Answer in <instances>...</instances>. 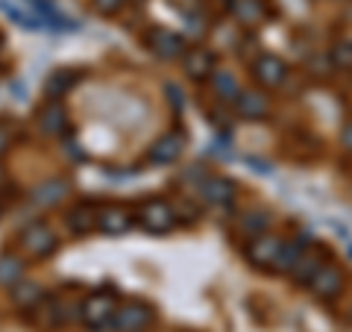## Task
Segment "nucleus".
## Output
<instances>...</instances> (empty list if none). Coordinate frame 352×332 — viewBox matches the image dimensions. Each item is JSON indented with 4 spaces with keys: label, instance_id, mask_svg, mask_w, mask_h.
I'll use <instances>...</instances> for the list:
<instances>
[{
    "label": "nucleus",
    "instance_id": "obj_1",
    "mask_svg": "<svg viewBox=\"0 0 352 332\" xmlns=\"http://www.w3.org/2000/svg\"><path fill=\"white\" fill-rule=\"evenodd\" d=\"M138 224L144 227L147 232L153 236H164V232H170L176 227V209L164 200H144L138 209Z\"/></svg>",
    "mask_w": 352,
    "mask_h": 332
},
{
    "label": "nucleus",
    "instance_id": "obj_2",
    "mask_svg": "<svg viewBox=\"0 0 352 332\" xmlns=\"http://www.w3.org/2000/svg\"><path fill=\"white\" fill-rule=\"evenodd\" d=\"M21 247H24V253L32 259H47L56 253L59 238L53 236V229L47 224L38 220V224H30L24 232H21Z\"/></svg>",
    "mask_w": 352,
    "mask_h": 332
},
{
    "label": "nucleus",
    "instance_id": "obj_3",
    "mask_svg": "<svg viewBox=\"0 0 352 332\" xmlns=\"http://www.w3.org/2000/svg\"><path fill=\"white\" fill-rule=\"evenodd\" d=\"M115 312H118V303H115V297L106 294V291H94V294L80 306V318L85 320V326H91L94 332H100V326L112 324Z\"/></svg>",
    "mask_w": 352,
    "mask_h": 332
},
{
    "label": "nucleus",
    "instance_id": "obj_4",
    "mask_svg": "<svg viewBox=\"0 0 352 332\" xmlns=\"http://www.w3.org/2000/svg\"><path fill=\"white\" fill-rule=\"evenodd\" d=\"M279 250H282V238L279 236H270V232H261V236H252L250 238L247 259L256 264V268H261V271H273Z\"/></svg>",
    "mask_w": 352,
    "mask_h": 332
},
{
    "label": "nucleus",
    "instance_id": "obj_5",
    "mask_svg": "<svg viewBox=\"0 0 352 332\" xmlns=\"http://www.w3.org/2000/svg\"><path fill=\"white\" fill-rule=\"evenodd\" d=\"M153 324V309L147 303H126L118 306V312L112 318L115 332H144Z\"/></svg>",
    "mask_w": 352,
    "mask_h": 332
},
{
    "label": "nucleus",
    "instance_id": "obj_6",
    "mask_svg": "<svg viewBox=\"0 0 352 332\" xmlns=\"http://www.w3.org/2000/svg\"><path fill=\"white\" fill-rule=\"evenodd\" d=\"M182 150H185V136L182 132H164V136H159L156 141H153V147L147 150V162L164 168V165H173L176 159H179Z\"/></svg>",
    "mask_w": 352,
    "mask_h": 332
},
{
    "label": "nucleus",
    "instance_id": "obj_7",
    "mask_svg": "<svg viewBox=\"0 0 352 332\" xmlns=\"http://www.w3.org/2000/svg\"><path fill=\"white\" fill-rule=\"evenodd\" d=\"M252 76H256V83L261 88H279L285 83V76H288V65L279 56H273V53H264V56L252 62Z\"/></svg>",
    "mask_w": 352,
    "mask_h": 332
},
{
    "label": "nucleus",
    "instance_id": "obj_8",
    "mask_svg": "<svg viewBox=\"0 0 352 332\" xmlns=\"http://www.w3.org/2000/svg\"><path fill=\"white\" fill-rule=\"evenodd\" d=\"M308 289H311L314 297H320V300H335V297L344 291V273H340V268H335V264L323 262V268L314 273Z\"/></svg>",
    "mask_w": 352,
    "mask_h": 332
},
{
    "label": "nucleus",
    "instance_id": "obj_9",
    "mask_svg": "<svg viewBox=\"0 0 352 332\" xmlns=\"http://www.w3.org/2000/svg\"><path fill=\"white\" fill-rule=\"evenodd\" d=\"M147 44H150V50L156 53V56H162V59H179V56H185V41H182V36H176V32L164 30V27L150 30Z\"/></svg>",
    "mask_w": 352,
    "mask_h": 332
},
{
    "label": "nucleus",
    "instance_id": "obj_10",
    "mask_svg": "<svg viewBox=\"0 0 352 332\" xmlns=\"http://www.w3.org/2000/svg\"><path fill=\"white\" fill-rule=\"evenodd\" d=\"M197 191L212 206H220V209H232V203H235V185L223 180V176H206Z\"/></svg>",
    "mask_w": 352,
    "mask_h": 332
},
{
    "label": "nucleus",
    "instance_id": "obj_11",
    "mask_svg": "<svg viewBox=\"0 0 352 332\" xmlns=\"http://www.w3.org/2000/svg\"><path fill=\"white\" fill-rule=\"evenodd\" d=\"M182 68L191 80H212V74L217 71L214 68V53L206 50V48H191L185 50L182 56Z\"/></svg>",
    "mask_w": 352,
    "mask_h": 332
},
{
    "label": "nucleus",
    "instance_id": "obj_12",
    "mask_svg": "<svg viewBox=\"0 0 352 332\" xmlns=\"http://www.w3.org/2000/svg\"><path fill=\"white\" fill-rule=\"evenodd\" d=\"M97 229L106 232V236H124L132 229V215L124 206H106L97 212Z\"/></svg>",
    "mask_w": 352,
    "mask_h": 332
},
{
    "label": "nucleus",
    "instance_id": "obj_13",
    "mask_svg": "<svg viewBox=\"0 0 352 332\" xmlns=\"http://www.w3.org/2000/svg\"><path fill=\"white\" fill-rule=\"evenodd\" d=\"M235 109L244 121H264L270 115V101H267V94L256 92V88H247L235 101Z\"/></svg>",
    "mask_w": 352,
    "mask_h": 332
},
{
    "label": "nucleus",
    "instance_id": "obj_14",
    "mask_svg": "<svg viewBox=\"0 0 352 332\" xmlns=\"http://www.w3.org/2000/svg\"><path fill=\"white\" fill-rule=\"evenodd\" d=\"M229 9H232V15L247 27H256V24H261V21L267 18V6H264V0H232Z\"/></svg>",
    "mask_w": 352,
    "mask_h": 332
},
{
    "label": "nucleus",
    "instance_id": "obj_15",
    "mask_svg": "<svg viewBox=\"0 0 352 332\" xmlns=\"http://www.w3.org/2000/svg\"><path fill=\"white\" fill-rule=\"evenodd\" d=\"M305 241L308 238H296V241H282V250L276 256V264H273V273H291L296 268V262L302 259L305 253Z\"/></svg>",
    "mask_w": 352,
    "mask_h": 332
},
{
    "label": "nucleus",
    "instance_id": "obj_16",
    "mask_svg": "<svg viewBox=\"0 0 352 332\" xmlns=\"http://www.w3.org/2000/svg\"><path fill=\"white\" fill-rule=\"evenodd\" d=\"M30 6L36 9V15L44 21L47 27H53V30H62V32H74L76 30V24L74 21H68L62 12H56V6L50 3V0H30Z\"/></svg>",
    "mask_w": 352,
    "mask_h": 332
},
{
    "label": "nucleus",
    "instance_id": "obj_17",
    "mask_svg": "<svg viewBox=\"0 0 352 332\" xmlns=\"http://www.w3.org/2000/svg\"><path fill=\"white\" fill-rule=\"evenodd\" d=\"M38 127H41V132H47V136L59 138L62 132L68 129V118H65V109H62L59 103L44 106V109H41V115H38Z\"/></svg>",
    "mask_w": 352,
    "mask_h": 332
},
{
    "label": "nucleus",
    "instance_id": "obj_18",
    "mask_svg": "<svg viewBox=\"0 0 352 332\" xmlns=\"http://www.w3.org/2000/svg\"><path fill=\"white\" fill-rule=\"evenodd\" d=\"M212 88H214V94L220 97V101H226V103H235L241 97V92H244L232 71H214L212 74Z\"/></svg>",
    "mask_w": 352,
    "mask_h": 332
},
{
    "label": "nucleus",
    "instance_id": "obj_19",
    "mask_svg": "<svg viewBox=\"0 0 352 332\" xmlns=\"http://www.w3.org/2000/svg\"><path fill=\"white\" fill-rule=\"evenodd\" d=\"M68 227L74 236H88L97 229V212L91 206H76L74 212H68Z\"/></svg>",
    "mask_w": 352,
    "mask_h": 332
},
{
    "label": "nucleus",
    "instance_id": "obj_20",
    "mask_svg": "<svg viewBox=\"0 0 352 332\" xmlns=\"http://www.w3.org/2000/svg\"><path fill=\"white\" fill-rule=\"evenodd\" d=\"M27 264L18 256H0V289H15L24 280Z\"/></svg>",
    "mask_w": 352,
    "mask_h": 332
},
{
    "label": "nucleus",
    "instance_id": "obj_21",
    "mask_svg": "<svg viewBox=\"0 0 352 332\" xmlns=\"http://www.w3.org/2000/svg\"><path fill=\"white\" fill-rule=\"evenodd\" d=\"M76 80H80V74L76 71H71V68H62V71H56L47 80V85H44V92H47V97L53 101V97H62L65 92H71V88L76 85Z\"/></svg>",
    "mask_w": 352,
    "mask_h": 332
},
{
    "label": "nucleus",
    "instance_id": "obj_22",
    "mask_svg": "<svg viewBox=\"0 0 352 332\" xmlns=\"http://www.w3.org/2000/svg\"><path fill=\"white\" fill-rule=\"evenodd\" d=\"M65 194H68V183L65 180H50V183H44V185H38L36 191H32V200L50 206V203H59Z\"/></svg>",
    "mask_w": 352,
    "mask_h": 332
},
{
    "label": "nucleus",
    "instance_id": "obj_23",
    "mask_svg": "<svg viewBox=\"0 0 352 332\" xmlns=\"http://www.w3.org/2000/svg\"><path fill=\"white\" fill-rule=\"evenodd\" d=\"M323 268V262L317 259V256H305L302 253V259L296 262V268L291 271V276H294V282L296 285H311V280H314V273Z\"/></svg>",
    "mask_w": 352,
    "mask_h": 332
},
{
    "label": "nucleus",
    "instance_id": "obj_24",
    "mask_svg": "<svg viewBox=\"0 0 352 332\" xmlns=\"http://www.w3.org/2000/svg\"><path fill=\"white\" fill-rule=\"evenodd\" d=\"M41 297H44V291H41V285H36V282H24V280H21L15 289H12V300H15L21 309L36 306Z\"/></svg>",
    "mask_w": 352,
    "mask_h": 332
},
{
    "label": "nucleus",
    "instance_id": "obj_25",
    "mask_svg": "<svg viewBox=\"0 0 352 332\" xmlns=\"http://www.w3.org/2000/svg\"><path fill=\"white\" fill-rule=\"evenodd\" d=\"M0 9H3V12H6L9 18H12V21H18V24L24 27V30H47V24H44V21H41L38 15L32 18V15H27V12H21L18 6H9L6 0H0Z\"/></svg>",
    "mask_w": 352,
    "mask_h": 332
},
{
    "label": "nucleus",
    "instance_id": "obj_26",
    "mask_svg": "<svg viewBox=\"0 0 352 332\" xmlns=\"http://www.w3.org/2000/svg\"><path fill=\"white\" fill-rule=\"evenodd\" d=\"M267 224H270V218L264 212H250L244 218V224H241V229H244L247 236H261V232H267Z\"/></svg>",
    "mask_w": 352,
    "mask_h": 332
},
{
    "label": "nucleus",
    "instance_id": "obj_27",
    "mask_svg": "<svg viewBox=\"0 0 352 332\" xmlns=\"http://www.w3.org/2000/svg\"><path fill=\"white\" fill-rule=\"evenodd\" d=\"M332 62L338 68H349L352 71V44H338L332 50Z\"/></svg>",
    "mask_w": 352,
    "mask_h": 332
},
{
    "label": "nucleus",
    "instance_id": "obj_28",
    "mask_svg": "<svg viewBox=\"0 0 352 332\" xmlns=\"http://www.w3.org/2000/svg\"><path fill=\"white\" fill-rule=\"evenodd\" d=\"M126 0H94V9L100 15H115V12H120V6H124Z\"/></svg>",
    "mask_w": 352,
    "mask_h": 332
},
{
    "label": "nucleus",
    "instance_id": "obj_29",
    "mask_svg": "<svg viewBox=\"0 0 352 332\" xmlns=\"http://www.w3.org/2000/svg\"><path fill=\"white\" fill-rule=\"evenodd\" d=\"M340 141H344V147L352 153V121H349V124L344 127V132H340Z\"/></svg>",
    "mask_w": 352,
    "mask_h": 332
},
{
    "label": "nucleus",
    "instance_id": "obj_30",
    "mask_svg": "<svg viewBox=\"0 0 352 332\" xmlns=\"http://www.w3.org/2000/svg\"><path fill=\"white\" fill-rule=\"evenodd\" d=\"M173 3H179L182 9H185V12H194V9H200V0H173Z\"/></svg>",
    "mask_w": 352,
    "mask_h": 332
},
{
    "label": "nucleus",
    "instance_id": "obj_31",
    "mask_svg": "<svg viewBox=\"0 0 352 332\" xmlns=\"http://www.w3.org/2000/svg\"><path fill=\"white\" fill-rule=\"evenodd\" d=\"M6 141H9V136H6V129H3V127H0V153H3V150H6Z\"/></svg>",
    "mask_w": 352,
    "mask_h": 332
},
{
    "label": "nucleus",
    "instance_id": "obj_32",
    "mask_svg": "<svg viewBox=\"0 0 352 332\" xmlns=\"http://www.w3.org/2000/svg\"><path fill=\"white\" fill-rule=\"evenodd\" d=\"M346 318H349V324H352V306H349V315Z\"/></svg>",
    "mask_w": 352,
    "mask_h": 332
},
{
    "label": "nucleus",
    "instance_id": "obj_33",
    "mask_svg": "<svg viewBox=\"0 0 352 332\" xmlns=\"http://www.w3.org/2000/svg\"><path fill=\"white\" fill-rule=\"evenodd\" d=\"M349 256H352V247H349Z\"/></svg>",
    "mask_w": 352,
    "mask_h": 332
}]
</instances>
